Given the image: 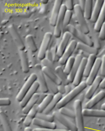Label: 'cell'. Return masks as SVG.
<instances>
[{"label": "cell", "mask_w": 105, "mask_h": 131, "mask_svg": "<svg viewBox=\"0 0 105 131\" xmlns=\"http://www.w3.org/2000/svg\"><path fill=\"white\" fill-rule=\"evenodd\" d=\"M87 85L85 81H82L78 86H75L68 94L63 97L60 101L56 106V108L59 109L69 104L81 93L87 87Z\"/></svg>", "instance_id": "1"}, {"label": "cell", "mask_w": 105, "mask_h": 131, "mask_svg": "<svg viewBox=\"0 0 105 131\" xmlns=\"http://www.w3.org/2000/svg\"><path fill=\"white\" fill-rule=\"evenodd\" d=\"M67 31H69L74 37L80 41L81 42L86 44L91 47H94V42L87 35L82 31H80L77 28L69 24L65 28Z\"/></svg>", "instance_id": "2"}, {"label": "cell", "mask_w": 105, "mask_h": 131, "mask_svg": "<svg viewBox=\"0 0 105 131\" xmlns=\"http://www.w3.org/2000/svg\"><path fill=\"white\" fill-rule=\"evenodd\" d=\"M75 113V124L78 131H85L82 102L80 99L75 100L74 104Z\"/></svg>", "instance_id": "3"}, {"label": "cell", "mask_w": 105, "mask_h": 131, "mask_svg": "<svg viewBox=\"0 0 105 131\" xmlns=\"http://www.w3.org/2000/svg\"><path fill=\"white\" fill-rule=\"evenodd\" d=\"M74 10L81 31L86 35L88 34L90 32L89 26L85 18L83 11L78 4L75 5Z\"/></svg>", "instance_id": "4"}, {"label": "cell", "mask_w": 105, "mask_h": 131, "mask_svg": "<svg viewBox=\"0 0 105 131\" xmlns=\"http://www.w3.org/2000/svg\"><path fill=\"white\" fill-rule=\"evenodd\" d=\"M37 75L36 73H32L30 75L16 96V100L20 102L22 101L27 92L37 80Z\"/></svg>", "instance_id": "5"}, {"label": "cell", "mask_w": 105, "mask_h": 131, "mask_svg": "<svg viewBox=\"0 0 105 131\" xmlns=\"http://www.w3.org/2000/svg\"><path fill=\"white\" fill-rule=\"evenodd\" d=\"M67 10L65 4H62L54 30V35L55 38H59L61 37L63 28L64 16Z\"/></svg>", "instance_id": "6"}, {"label": "cell", "mask_w": 105, "mask_h": 131, "mask_svg": "<svg viewBox=\"0 0 105 131\" xmlns=\"http://www.w3.org/2000/svg\"><path fill=\"white\" fill-rule=\"evenodd\" d=\"M52 37L51 32H47L45 34L38 53V58L40 60H42L46 58V53Z\"/></svg>", "instance_id": "7"}, {"label": "cell", "mask_w": 105, "mask_h": 131, "mask_svg": "<svg viewBox=\"0 0 105 131\" xmlns=\"http://www.w3.org/2000/svg\"><path fill=\"white\" fill-rule=\"evenodd\" d=\"M52 115L55 117L57 121L61 124L67 129L71 131H78L76 124L59 113V112L55 111L53 112Z\"/></svg>", "instance_id": "8"}, {"label": "cell", "mask_w": 105, "mask_h": 131, "mask_svg": "<svg viewBox=\"0 0 105 131\" xmlns=\"http://www.w3.org/2000/svg\"><path fill=\"white\" fill-rule=\"evenodd\" d=\"M77 42L75 40H72L65 50L63 55L59 59V63L61 65H65L67 60L72 57L77 47Z\"/></svg>", "instance_id": "9"}, {"label": "cell", "mask_w": 105, "mask_h": 131, "mask_svg": "<svg viewBox=\"0 0 105 131\" xmlns=\"http://www.w3.org/2000/svg\"><path fill=\"white\" fill-rule=\"evenodd\" d=\"M72 36L71 34L67 31L63 34L62 39L56 50V56L59 58H60L63 55L65 50L69 45Z\"/></svg>", "instance_id": "10"}, {"label": "cell", "mask_w": 105, "mask_h": 131, "mask_svg": "<svg viewBox=\"0 0 105 131\" xmlns=\"http://www.w3.org/2000/svg\"><path fill=\"white\" fill-rule=\"evenodd\" d=\"M8 29L19 51H24L25 46L13 25H10L8 27Z\"/></svg>", "instance_id": "11"}, {"label": "cell", "mask_w": 105, "mask_h": 131, "mask_svg": "<svg viewBox=\"0 0 105 131\" xmlns=\"http://www.w3.org/2000/svg\"><path fill=\"white\" fill-rule=\"evenodd\" d=\"M36 74L37 75V81L40 85V88L42 93H46L48 92V86L47 85L45 75L42 71V68L40 65H37L35 66Z\"/></svg>", "instance_id": "12"}, {"label": "cell", "mask_w": 105, "mask_h": 131, "mask_svg": "<svg viewBox=\"0 0 105 131\" xmlns=\"http://www.w3.org/2000/svg\"><path fill=\"white\" fill-rule=\"evenodd\" d=\"M63 2L62 0H56L54 2L49 19V24L52 26H55Z\"/></svg>", "instance_id": "13"}, {"label": "cell", "mask_w": 105, "mask_h": 131, "mask_svg": "<svg viewBox=\"0 0 105 131\" xmlns=\"http://www.w3.org/2000/svg\"><path fill=\"white\" fill-rule=\"evenodd\" d=\"M101 58H97L86 81L88 86H91L97 77L98 73L101 69Z\"/></svg>", "instance_id": "14"}, {"label": "cell", "mask_w": 105, "mask_h": 131, "mask_svg": "<svg viewBox=\"0 0 105 131\" xmlns=\"http://www.w3.org/2000/svg\"><path fill=\"white\" fill-rule=\"evenodd\" d=\"M87 58L83 57L81 65L75 75L74 81L72 83L73 85L75 86H78L82 82V78L84 77Z\"/></svg>", "instance_id": "15"}, {"label": "cell", "mask_w": 105, "mask_h": 131, "mask_svg": "<svg viewBox=\"0 0 105 131\" xmlns=\"http://www.w3.org/2000/svg\"><path fill=\"white\" fill-rule=\"evenodd\" d=\"M39 88H40L39 84L38 82L36 81L33 84L30 89L27 92L22 101L20 102V106L22 108H23L25 107L29 100L36 93V92L38 90Z\"/></svg>", "instance_id": "16"}, {"label": "cell", "mask_w": 105, "mask_h": 131, "mask_svg": "<svg viewBox=\"0 0 105 131\" xmlns=\"http://www.w3.org/2000/svg\"><path fill=\"white\" fill-rule=\"evenodd\" d=\"M105 98V92L101 91L99 92L86 103L85 105V108L92 109L97 105Z\"/></svg>", "instance_id": "17"}, {"label": "cell", "mask_w": 105, "mask_h": 131, "mask_svg": "<svg viewBox=\"0 0 105 131\" xmlns=\"http://www.w3.org/2000/svg\"><path fill=\"white\" fill-rule=\"evenodd\" d=\"M102 79L101 76H97L86 92L85 97L86 99L90 100L94 96L97 90L100 87V84Z\"/></svg>", "instance_id": "18"}, {"label": "cell", "mask_w": 105, "mask_h": 131, "mask_svg": "<svg viewBox=\"0 0 105 131\" xmlns=\"http://www.w3.org/2000/svg\"><path fill=\"white\" fill-rule=\"evenodd\" d=\"M75 58V61L73 68L70 73L68 76V80L70 83H73L74 81L75 75L81 65L83 57L81 54H80L77 55Z\"/></svg>", "instance_id": "19"}, {"label": "cell", "mask_w": 105, "mask_h": 131, "mask_svg": "<svg viewBox=\"0 0 105 131\" xmlns=\"http://www.w3.org/2000/svg\"><path fill=\"white\" fill-rule=\"evenodd\" d=\"M104 1H97L93 8L91 22L92 23H96L102 10Z\"/></svg>", "instance_id": "20"}, {"label": "cell", "mask_w": 105, "mask_h": 131, "mask_svg": "<svg viewBox=\"0 0 105 131\" xmlns=\"http://www.w3.org/2000/svg\"><path fill=\"white\" fill-rule=\"evenodd\" d=\"M84 116L105 118V111L102 110L84 108L82 110Z\"/></svg>", "instance_id": "21"}, {"label": "cell", "mask_w": 105, "mask_h": 131, "mask_svg": "<svg viewBox=\"0 0 105 131\" xmlns=\"http://www.w3.org/2000/svg\"><path fill=\"white\" fill-rule=\"evenodd\" d=\"M32 124L40 128L44 129H56L57 127L56 123L45 121L36 118L33 120Z\"/></svg>", "instance_id": "22"}, {"label": "cell", "mask_w": 105, "mask_h": 131, "mask_svg": "<svg viewBox=\"0 0 105 131\" xmlns=\"http://www.w3.org/2000/svg\"><path fill=\"white\" fill-rule=\"evenodd\" d=\"M39 111V105L36 104L29 111L23 121V124L26 127H29L32 124L33 120L36 118Z\"/></svg>", "instance_id": "23"}, {"label": "cell", "mask_w": 105, "mask_h": 131, "mask_svg": "<svg viewBox=\"0 0 105 131\" xmlns=\"http://www.w3.org/2000/svg\"><path fill=\"white\" fill-rule=\"evenodd\" d=\"M42 71L43 73L48 78L54 82L57 86L62 85V83L56 73L49 68L47 66H43L42 68Z\"/></svg>", "instance_id": "24"}, {"label": "cell", "mask_w": 105, "mask_h": 131, "mask_svg": "<svg viewBox=\"0 0 105 131\" xmlns=\"http://www.w3.org/2000/svg\"><path fill=\"white\" fill-rule=\"evenodd\" d=\"M76 49L89 55H97L99 53L98 49L96 48L91 47L81 42H77Z\"/></svg>", "instance_id": "25"}, {"label": "cell", "mask_w": 105, "mask_h": 131, "mask_svg": "<svg viewBox=\"0 0 105 131\" xmlns=\"http://www.w3.org/2000/svg\"><path fill=\"white\" fill-rule=\"evenodd\" d=\"M63 95L59 93L54 95V97L51 101L49 106L43 112V113L46 114H49L56 107L57 105L63 98Z\"/></svg>", "instance_id": "26"}, {"label": "cell", "mask_w": 105, "mask_h": 131, "mask_svg": "<svg viewBox=\"0 0 105 131\" xmlns=\"http://www.w3.org/2000/svg\"><path fill=\"white\" fill-rule=\"evenodd\" d=\"M97 58V56L95 55H90L89 57L87 58L84 77L86 78H88L91 71L95 65Z\"/></svg>", "instance_id": "27"}, {"label": "cell", "mask_w": 105, "mask_h": 131, "mask_svg": "<svg viewBox=\"0 0 105 131\" xmlns=\"http://www.w3.org/2000/svg\"><path fill=\"white\" fill-rule=\"evenodd\" d=\"M40 94L36 93L29 100L27 105L22 108V112L24 114H28L30 110L37 104L38 101L39 97Z\"/></svg>", "instance_id": "28"}, {"label": "cell", "mask_w": 105, "mask_h": 131, "mask_svg": "<svg viewBox=\"0 0 105 131\" xmlns=\"http://www.w3.org/2000/svg\"><path fill=\"white\" fill-rule=\"evenodd\" d=\"M19 51L22 72L24 73H28L29 72L30 69L27 53L24 51Z\"/></svg>", "instance_id": "29"}, {"label": "cell", "mask_w": 105, "mask_h": 131, "mask_svg": "<svg viewBox=\"0 0 105 131\" xmlns=\"http://www.w3.org/2000/svg\"><path fill=\"white\" fill-rule=\"evenodd\" d=\"M105 23V1L101 12L96 23H95L94 30L97 32H99L103 23Z\"/></svg>", "instance_id": "30"}, {"label": "cell", "mask_w": 105, "mask_h": 131, "mask_svg": "<svg viewBox=\"0 0 105 131\" xmlns=\"http://www.w3.org/2000/svg\"><path fill=\"white\" fill-rule=\"evenodd\" d=\"M55 73L65 86L69 85L70 82L68 80V76L65 74L64 70L60 66L57 67L55 69Z\"/></svg>", "instance_id": "31"}, {"label": "cell", "mask_w": 105, "mask_h": 131, "mask_svg": "<svg viewBox=\"0 0 105 131\" xmlns=\"http://www.w3.org/2000/svg\"><path fill=\"white\" fill-rule=\"evenodd\" d=\"M93 1L92 0L86 1V5L84 10V15L87 20H90L91 19L93 10Z\"/></svg>", "instance_id": "32"}, {"label": "cell", "mask_w": 105, "mask_h": 131, "mask_svg": "<svg viewBox=\"0 0 105 131\" xmlns=\"http://www.w3.org/2000/svg\"><path fill=\"white\" fill-rule=\"evenodd\" d=\"M25 41L28 48L32 52L35 53L37 52L38 49L32 35H27L25 37Z\"/></svg>", "instance_id": "33"}, {"label": "cell", "mask_w": 105, "mask_h": 131, "mask_svg": "<svg viewBox=\"0 0 105 131\" xmlns=\"http://www.w3.org/2000/svg\"><path fill=\"white\" fill-rule=\"evenodd\" d=\"M54 95L52 94H48L43 101L39 105V113H43L46 109L49 106V103L52 100Z\"/></svg>", "instance_id": "34"}, {"label": "cell", "mask_w": 105, "mask_h": 131, "mask_svg": "<svg viewBox=\"0 0 105 131\" xmlns=\"http://www.w3.org/2000/svg\"><path fill=\"white\" fill-rule=\"evenodd\" d=\"M0 118L4 131H13L8 121L7 117L4 112H1Z\"/></svg>", "instance_id": "35"}, {"label": "cell", "mask_w": 105, "mask_h": 131, "mask_svg": "<svg viewBox=\"0 0 105 131\" xmlns=\"http://www.w3.org/2000/svg\"><path fill=\"white\" fill-rule=\"evenodd\" d=\"M45 76L48 90L54 95L58 93L59 92L57 85L45 75Z\"/></svg>", "instance_id": "36"}, {"label": "cell", "mask_w": 105, "mask_h": 131, "mask_svg": "<svg viewBox=\"0 0 105 131\" xmlns=\"http://www.w3.org/2000/svg\"><path fill=\"white\" fill-rule=\"evenodd\" d=\"M75 57L72 56L68 59L66 63L63 70L64 73L67 75L68 76L70 73L75 63Z\"/></svg>", "instance_id": "37"}, {"label": "cell", "mask_w": 105, "mask_h": 131, "mask_svg": "<svg viewBox=\"0 0 105 131\" xmlns=\"http://www.w3.org/2000/svg\"><path fill=\"white\" fill-rule=\"evenodd\" d=\"M59 113L64 116L73 119H75V116L74 111L65 107H62L59 109Z\"/></svg>", "instance_id": "38"}, {"label": "cell", "mask_w": 105, "mask_h": 131, "mask_svg": "<svg viewBox=\"0 0 105 131\" xmlns=\"http://www.w3.org/2000/svg\"><path fill=\"white\" fill-rule=\"evenodd\" d=\"M36 118L51 122H54L55 119V117L53 115H50L43 113H38L37 114Z\"/></svg>", "instance_id": "39"}, {"label": "cell", "mask_w": 105, "mask_h": 131, "mask_svg": "<svg viewBox=\"0 0 105 131\" xmlns=\"http://www.w3.org/2000/svg\"><path fill=\"white\" fill-rule=\"evenodd\" d=\"M72 16V12L67 10L64 16L63 28H66V27L69 25Z\"/></svg>", "instance_id": "40"}, {"label": "cell", "mask_w": 105, "mask_h": 131, "mask_svg": "<svg viewBox=\"0 0 105 131\" xmlns=\"http://www.w3.org/2000/svg\"><path fill=\"white\" fill-rule=\"evenodd\" d=\"M100 74L101 77H105V54L101 58V64L100 69Z\"/></svg>", "instance_id": "41"}, {"label": "cell", "mask_w": 105, "mask_h": 131, "mask_svg": "<svg viewBox=\"0 0 105 131\" xmlns=\"http://www.w3.org/2000/svg\"><path fill=\"white\" fill-rule=\"evenodd\" d=\"M65 5L67 10L72 11L74 10V2L72 0H67L65 2Z\"/></svg>", "instance_id": "42"}, {"label": "cell", "mask_w": 105, "mask_h": 131, "mask_svg": "<svg viewBox=\"0 0 105 131\" xmlns=\"http://www.w3.org/2000/svg\"><path fill=\"white\" fill-rule=\"evenodd\" d=\"M42 63L43 65V66L48 67L52 70L54 69V65L52 61L47 59L46 58L42 60Z\"/></svg>", "instance_id": "43"}, {"label": "cell", "mask_w": 105, "mask_h": 131, "mask_svg": "<svg viewBox=\"0 0 105 131\" xmlns=\"http://www.w3.org/2000/svg\"><path fill=\"white\" fill-rule=\"evenodd\" d=\"M11 104V101L8 98H1L0 105L1 106H9Z\"/></svg>", "instance_id": "44"}, {"label": "cell", "mask_w": 105, "mask_h": 131, "mask_svg": "<svg viewBox=\"0 0 105 131\" xmlns=\"http://www.w3.org/2000/svg\"><path fill=\"white\" fill-rule=\"evenodd\" d=\"M99 38L102 41L105 40V23H103L101 27L99 32Z\"/></svg>", "instance_id": "45"}, {"label": "cell", "mask_w": 105, "mask_h": 131, "mask_svg": "<svg viewBox=\"0 0 105 131\" xmlns=\"http://www.w3.org/2000/svg\"><path fill=\"white\" fill-rule=\"evenodd\" d=\"M33 131H71L67 129H44L40 128H36Z\"/></svg>", "instance_id": "46"}, {"label": "cell", "mask_w": 105, "mask_h": 131, "mask_svg": "<svg viewBox=\"0 0 105 131\" xmlns=\"http://www.w3.org/2000/svg\"><path fill=\"white\" fill-rule=\"evenodd\" d=\"M58 89L59 93H61L62 95L65 94L66 90L65 86L63 84L62 85L58 86Z\"/></svg>", "instance_id": "47"}, {"label": "cell", "mask_w": 105, "mask_h": 131, "mask_svg": "<svg viewBox=\"0 0 105 131\" xmlns=\"http://www.w3.org/2000/svg\"><path fill=\"white\" fill-rule=\"evenodd\" d=\"M47 95V94L46 93H42V94H40L39 97L38 101L37 102V104L39 105L40 104L46 97Z\"/></svg>", "instance_id": "48"}, {"label": "cell", "mask_w": 105, "mask_h": 131, "mask_svg": "<svg viewBox=\"0 0 105 131\" xmlns=\"http://www.w3.org/2000/svg\"><path fill=\"white\" fill-rule=\"evenodd\" d=\"M86 1L85 0H80L79 1V5L81 10L84 12L86 5Z\"/></svg>", "instance_id": "49"}, {"label": "cell", "mask_w": 105, "mask_h": 131, "mask_svg": "<svg viewBox=\"0 0 105 131\" xmlns=\"http://www.w3.org/2000/svg\"><path fill=\"white\" fill-rule=\"evenodd\" d=\"M46 58L51 61L53 60L52 54L51 51L49 50L47 51L46 53Z\"/></svg>", "instance_id": "50"}, {"label": "cell", "mask_w": 105, "mask_h": 131, "mask_svg": "<svg viewBox=\"0 0 105 131\" xmlns=\"http://www.w3.org/2000/svg\"><path fill=\"white\" fill-rule=\"evenodd\" d=\"M100 87L103 90L105 89V77L102 79L101 84H100Z\"/></svg>", "instance_id": "51"}, {"label": "cell", "mask_w": 105, "mask_h": 131, "mask_svg": "<svg viewBox=\"0 0 105 131\" xmlns=\"http://www.w3.org/2000/svg\"><path fill=\"white\" fill-rule=\"evenodd\" d=\"M65 88L66 94L69 93L72 90L70 86H69V85L65 86Z\"/></svg>", "instance_id": "52"}, {"label": "cell", "mask_w": 105, "mask_h": 131, "mask_svg": "<svg viewBox=\"0 0 105 131\" xmlns=\"http://www.w3.org/2000/svg\"><path fill=\"white\" fill-rule=\"evenodd\" d=\"M24 131H33L32 129L30 127H26L24 129Z\"/></svg>", "instance_id": "53"}, {"label": "cell", "mask_w": 105, "mask_h": 131, "mask_svg": "<svg viewBox=\"0 0 105 131\" xmlns=\"http://www.w3.org/2000/svg\"><path fill=\"white\" fill-rule=\"evenodd\" d=\"M101 110H103L104 111H105V102L103 103L101 105Z\"/></svg>", "instance_id": "54"}, {"label": "cell", "mask_w": 105, "mask_h": 131, "mask_svg": "<svg viewBox=\"0 0 105 131\" xmlns=\"http://www.w3.org/2000/svg\"><path fill=\"white\" fill-rule=\"evenodd\" d=\"M42 2L43 4H45L48 3V1L47 0H45V1H42Z\"/></svg>", "instance_id": "55"}]
</instances>
